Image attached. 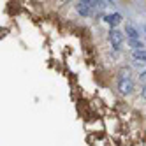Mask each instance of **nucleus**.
I'll return each mask as SVG.
<instances>
[{"label": "nucleus", "instance_id": "f03ea898", "mask_svg": "<svg viewBox=\"0 0 146 146\" xmlns=\"http://www.w3.org/2000/svg\"><path fill=\"white\" fill-rule=\"evenodd\" d=\"M109 40H111V44L114 49H118L121 44H123V34L118 32L116 28H111V32H109Z\"/></svg>", "mask_w": 146, "mask_h": 146}, {"label": "nucleus", "instance_id": "9d476101", "mask_svg": "<svg viewBox=\"0 0 146 146\" xmlns=\"http://www.w3.org/2000/svg\"><path fill=\"white\" fill-rule=\"evenodd\" d=\"M141 95H143V99H146V86L143 88V92H141Z\"/></svg>", "mask_w": 146, "mask_h": 146}, {"label": "nucleus", "instance_id": "f257e3e1", "mask_svg": "<svg viewBox=\"0 0 146 146\" xmlns=\"http://www.w3.org/2000/svg\"><path fill=\"white\" fill-rule=\"evenodd\" d=\"M118 90H120V93H123V95H129V93L134 90V83H132V79L129 78V74L127 76H121L120 78V81H118Z\"/></svg>", "mask_w": 146, "mask_h": 146}, {"label": "nucleus", "instance_id": "423d86ee", "mask_svg": "<svg viewBox=\"0 0 146 146\" xmlns=\"http://www.w3.org/2000/svg\"><path fill=\"white\" fill-rule=\"evenodd\" d=\"M125 32H127V35H129V39H137L139 37V34H137V30H135L132 25H127L125 27Z\"/></svg>", "mask_w": 146, "mask_h": 146}, {"label": "nucleus", "instance_id": "1a4fd4ad", "mask_svg": "<svg viewBox=\"0 0 146 146\" xmlns=\"http://www.w3.org/2000/svg\"><path fill=\"white\" fill-rule=\"evenodd\" d=\"M141 81H143V83H146V70H144L143 74H141Z\"/></svg>", "mask_w": 146, "mask_h": 146}, {"label": "nucleus", "instance_id": "6e6552de", "mask_svg": "<svg viewBox=\"0 0 146 146\" xmlns=\"http://www.w3.org/2000/svg\"><path fill=\"white\" fill-rule=\"evenodd\" d=\"M79 4H85V5H90L92 0H79Z\"/></svg>", "mask_w": 146, "mask_h": 146}, {"label": "nucleus", "instance_id": "20e7f679", "mask_svg": "<svg viewBox=\"0 0 146 146\" xmlns=\"http://www.w3.org/2000/svg\"><path fill=\"white\" fill-rule=\"evenodd\" d=\"M106 23H109L111 27H116L121 23V14L120 13H114V14H108L106 16Z\"/></svg>", "mask_w": 146, "mask_h": 146}, {"label": "nucleus", "instance_id": "39448f33", "mask_svg": "<svg viewBox=\"0 0 146 146\" xmlns=\"http://www.w3.org/2000/svg\"><path fill=\"white\" fill-rule=\"evenodd\" d=\"M78 13L81 16H90L92 14V7L90 5H85V4H78Z\"/></svg>", "mask_w": 146, "mask_h": 146}, {"label": "nucleus", "instance_id": "9b49d317", "mask_svg": "<svg viewBox=\"0 0 146 146\" xmlns=\"http://www.w3.org/2000/svg\"><path fill=\"white\" fill-rule=\"evenodd\" d=\"M62 2H69V0H62Z\"/></svg>", "mask_w": 146, "mask_h": 146}, {"label": "nucleus", "instance_id": "7ed1b4c3", "mask_svg": "<svg viewBox=\"0 0 146 146\" xmlns=\"http://www.w3.org/2000/svg\"><path fill=\"white\" fill-rule=\"evenodd\" d=\"M132 58L135 60V64H144L146 62V49H134Z\"/></svg>", "mask_w": 146, "mask_h": 146}, {"label": "nucleus", "instance_id": "0eeeda50", "mask_svg": "<svg viewBox=\"0 0 146 146\" xmlns=\"http://www.w3.org/2000/svg\"><path fill=\"white\" fill-rule=\"evenodd\" d=\"M130 44H132V46H134L135 49H141V48H143V44L139 42V40H137V39H130Z\"/></svg>", "mask_w": 146, "mask_h": 146}]
</instances>
